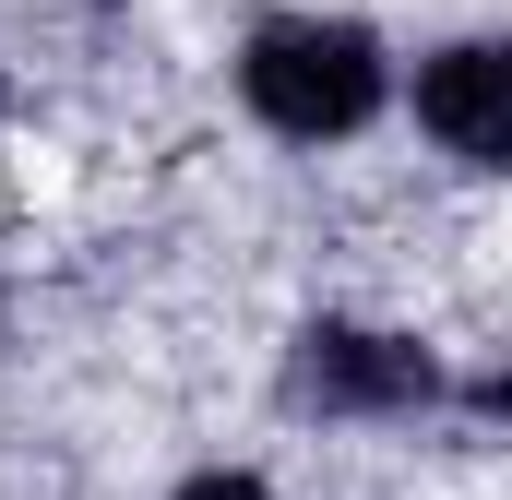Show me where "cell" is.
<instances>
[{"label":"cell","mask_w":512,"mask_h":500,"mask_svg":"<svg viewBox=\"0 0 512 500\" xmlns=\"http://www.w3.org/2000/svg\"><path fill=\"white\" fill-rule=\"evenodd\" d=\"M298 393L334 405V417H393V405H429V358L393 346V334H358V322H310L298 334Z\"/></svg>","instance_id":"2"},{"label":"cell","mask_w":512,"mask_h":500,"mask_svg":"<svg viewBox=\"0 0 512 500\" xmlns=\"http://www.w3.org/2000/svg\"><path fill=\"white\" fill-rule=\"evenodd\" d=\"M239 84H251V108L274 131H298V143H334V131H358L382 108V48L358 36V24H322V12H298V24H262L251 60H239Z\"/></svg>","instance_id":"1"},{"label":"cell","mask_w":512,"mask_h":500,"mask_svg":"<svg viewBox=\"0 0 512 500\" xmlns=\"http://www.w3.org/2000/svg\"><path fill=\"white\" fill-rule=\"evenodd\" d=\"M417 120L441 131L453 155L501 167V155H512V60H501V48H453V60H429V72H417Z\"/></svg>","instance_id":"3"},{"label":"cell","mask_w":512,"mask_h":500,"mask_svg":"<svg viewBox=\"0 0 512 500\" xmlns=\"http://www.w3.org/2000/svg\"><path fill=\"white\" fill-rule=\"evenodd\" d=\"M179 500H274V489H262V477H191Z\"/></svg>","instance_id":"4"}]
</instances>
